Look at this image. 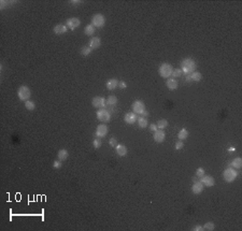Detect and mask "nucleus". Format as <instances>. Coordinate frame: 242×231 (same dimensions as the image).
<instances>
[{
	"instance_id": "1",
	"label": "nucleus",
	"mask_w": 242,
	"mask_h": 231,
	"mask_svg": "<svg viewBox=\"0 0 242 231\" xmlns=\"http://www.w3.org/2000/svg\"><path fill=\"white\" fill-rule=\"evenodd\" d=\"M196 68H197V65L191 58H185L181 61V70L185 75L193 73L196 70Z\"/></svg>"
},
{
	"instance_id": "2",
	"label": "nucleus",
	"mask_w": 242,
	"mask_h": 231,
	"mask_svg": "<svg viewBox=\"0 0 242 231\" xmlns=\"http://www.w3.org/2000/svg\"><path fill=\"white\" fill-rule=\"evenodd\" d=\"M172 71H173V68L168 62H164L158 68V73L164 79H169L172 75Z\"/></svg>"
},
{
	"instance_id": "3",
	"label": "nucleus",
	"mask_w": 242,
	"mask_h": 231,
	"mask_svg": "<svg viewBox=\"0 0 242 231\" xmlns=\"http://www.w3.org/2000/svg\"><path fill=\"white\" fill-rule=\"evenodd\" d=\"M238 176V172L234 168H227L223 172V178L227 183H232Z\"/></svg>"
},
{
	"instance_id": "4",
	"label": "nucleus",
	"mask_w": 242,
	"mask_h": 231,
	"mask_svg": "<svg viewBox=\"0 0 242 231\" xmlns=\"http://www.w3.org/2000/svg\"><path fill=\"white\" fill-rule=\"evenodd\" d=\"M30 95H31L30 88H29L28 86H25V85L21 86V87L18 88V90H17V96H18V99H20L21 101L25 102L27 101V100H29Z\"/></svg>"
},
{
	"instance_id": "5",
	"label": "nucleus",
	"mask_w": 242,
	"mask_h": 231,
	"mask_svg": "<svg viewBox=\"0 0 242 231\" xmlns=\"http://www.w3.org/2000/svg\"><path fill=\"white\" fill-rule=\"evenodd\" d=\"M96 116H97V119H98V121H100L101 123H108V121H111V114H110V112L106 109V107H101V109H99V110L97 111V114H96Z\"/></svg>"
},
{
	"instance_id": "6",
	"label": "nucleus",
	"mask_w": 242,
	"mask_h": 231,
	"mask_svg": "<svg viewBox=\"0 0 242 231\" xmlns=\"http://www.w3.org/2000/svg\"><path fill=\"white\" fill-rule=\"evenodd\" d=\"M92 25L95 28H102L106 25V17L102 14H95L92 18Z\"/></svg>"
},
{
	"instance_id": "7",
	"label": "nucleus",
	"mask_w": 242,
	"mask_h": 231,
	"mask_svg": "<svg viewBox=\"0 0 242 231\" xmlns=\"http://www.w3.org/2000/svg\"><path fill=\"white\" fill-rule=\"evenodd\" d=\"M131 107H132V112L136 113L137 115H142V113L145 111V105H144V102L141 101V100H136V101H133Z\"/></svg>"
},
{
	"instance_id": "8",
	"label": "nucleus",
	"mask_w": 242,
	"mask_h": 231,
	"mask_svg": "<svg viewBox=\"0 0 242 231\" xmlns=\"http://www.w3.org/2000/svg\"><path fill=\"white\" fill-rule=\"evenodd\" d=\"M81 25V20L76 17H71V18H68L66 20V26L68 27V29L70 30H74L76 28H78L79 26Z\"/></svg>"
},
{
	"instance_id": "9",
	"label": "nucleus",
	"mask_w": 242,
	"mask_h": 231,
	"mask_svg": "<svg viewBox=\"0 0 242 231\" xmlns=\"http://www.w3.org/2000/svg\"><path fill=\"white\" fill-rule=\"evenodd\" d=\"M92 105L94 107H98V109H101V107H106L107 105V102H106V99L103 97H94L93 100H92Z\"/></svg>"
},
{
	"instance_id": "10",
	"label": "nucleus",
	"mask_w": 242,
	"mask_h": 231,
	"mask_svg": "<svg viewBox=\"0 0 242 231\" xmlns=\"http://www.w3.org/2000/svg\"><path fill=\"white\" fill-rule=\"evenodd\" d=\"M95 135H96V137H97V138H100V139L104 138V137L108 135V127H107V125H104V124L98 125V126H97V128H96Z\"/></svg>"
},
{
	"instance_id": "11",
	"label": "nucleus",
	"mask_w": 242,
	"mask_h": 231,
	"mask_svg": "<svg viewBox=\"0 0 242 231\" xmlns=\"http://www.w3.org/2000/svg\"><path fill=\"white\" fill-rule=\"evenodd\" d=\"M153 139H154V141L156 143H163L165 141V139H166V133H165L164 130L157 129L153 135Z\"/></svg>"
},
{
	"instance_id": "12",
	"label": "nucleus",
	"mask_w": 242,
	"mask_h": 231,
	"mask_svg": "<svg viewBox=\"0 0 242 231\" xmlns=\"http://www.w3.org/2000/svg\"><path fill=\"white\" fill-rule=\"evenodd\" d=\"M137 119H138V115L133 112H128L125 114L124 116V121L126 124L128 125H133L135 123H137Z\"/></svg>"
},
{
	"instance_id": "13",
	"label": "nucleus",
	"mask_w": 242,
	"mask_h": 231,
	"mask_svg": "<svg viewBox=\"0 0 242 231\" xmlns=\"http://www.w3.org/2000/svg\"><path fill=\"white\" fill-rule=\"evenodd\" d=\"M200 182L203 184V186H207V187H212L214 186L215 184V180H214L213 176L211 175H203L202 178H200Z\"/></svg>"
},
{
	"instance_id": "14",
	"label": "nucleus",
	"mask_w": 242,
	"mask_h": 231,
	"mask_svg": "<svg viewBox=\"0 0 242 231\" xmlns=\"http://www.w3.org/2000/svg\"><path fill=\"white\" fill-rule=\"evenodd\" d=\"M203 184L200 182V181H196L194 182L193 186H191V192L194 194H200L203 192Z\"/></svg>"
},
{
	"instance_id": "15",
	"label": "nucleus",
	"mask_w": 242,
	"mask_h": 231,
	"mask_svg": "<svg viewBox=\"0 0 242 231\" xmlns=\"http://www.w3.org/2000/svg\"><path fill=\"white\" fill-rule=\"evenodd\" d=\"M100 45H101V39H100L99 37H94L89 40V44H88V46H89L92 50L99 48H100Z\"/></svg>"
},
{
	"instance_id": "16",
	"label": "nucleus",
	"mask_w": 242,
	"mask_h": 231,
	"mask_svg": "<svg viewBox=\"0 0 242 231\" xmlns=\"http://www.w3.org/2000/svg\"><path fill=\"white\" fill-rule=\"evenodd\" d=\"M115 151H116V154H117L120 157H125L128 153V149L127 147L125 146L124 144H117L115 146Z\"/></svg>"
},
{
	"instance_id": "17",
	"label": "nucleus",
	"mask_w": 242,
	"mask_h": 231,
	"mask_svg": "<svg viewBox=\"0 0 242 231\" xmlns=\"http://www.w3.org/2000/svg\"><path fill=\"white\" fill-rule=\"evenodd\" d=\"M53 31L55 34H64L68 31V27L66 25H62V24H58L53 28Z\"/></svg>"
},
{
	"instance_id": "18",
	"label": "nucleus",
	"mask_w": 242,
	"mask_h": 231,
	"mask_svg": "<svg viewBox=\"0 0 242 231\" xmlns=\"http://www.w3.org/2000/svg\"><path fill=\"white\" fill-rule=\"evenodd\" d=\"M118 82H120V81H118V80H116V79L108 80L107 83H106V87H107L109 90H114L118 86Z\"/></svg>"
},
{
	"instance_id": "19",
	"label": "nucleus",
	"mask_w": 242,
	"mask_h": 231,
	"mask_svg": "<svg viewBox=\"0 0 242 231\" xmlns=\"http://www.w3.org/2000/svg\"><path fill=\"white\" fill-rule=\"evenodd\" d=\"M166 86L168 87V89L170 90H175L177 88V86H179V83H177V81L175 79H168L166 82Z\"/></svg>"
},
{
	"instance_id": "20",
	"label": "nucleus",
	"mask_w": 242,
	"mask_h": 231,
	"mask_svg": "<svg viewBox=\"0 0 242 231\" xmlns=\"http://www.w3.org/2000/svg\"><path fill=\"white\" fill-rule=\"evenodd\" d=\"M57 157H58L59 160L62 161H65L68 159V157H69V153H68L67 149L65 148H62L58 151V154H57Z\"/></svg>"
},
{
	"instance_id": "21",
	"label": "nucleus",
	"mask_w": 242,
	"mask_h": 231,
	"mask_svg": "<svg viewBox=\"0 0 242 231\" xmlns=\"http://www.w3.org/2000/svg\"><path fill=\"white\" fill-rule=\"evenodd\" d=\"M188 135H189L188 130L185 129V128H182V129L179 131V133H177V138H179V140H181V141H184V140H186V139L188 138Z\"/></svg>"
},
{
	"instance_id": "22",
	"label": "nucleus",
	"mask_w": 242,
	"mask_h": 231,
	"mask_svg": "<svg viewBox=\"0 0 242 231\" xmlns=\"http://www.w3.org/2000/svg\"><path fill=\"white\" fill-rule=\"evenodd\" d=\"M137 123H138V125H139V127H140V128H147V127L149 126L147 118V117H143V116H138Z\"/></svg>"
},
{
	"instance_id": "23",
	"label": "nucleus",
	"mask_w": 242,
	"mask_h": 231,
	"mask_svg": "<svg viewBox=\"0 0 242 231\" xmlns=\"http://www.w3.org/2000/svg\"><path fill=\"white\" fill-rule=\"evenodd\" d=\"M95 31H96V28L92 24H88V25L85 26L84 34H86V36H93V34H95Z\"/></svg>"
},
{
	"instance_id": "24",
	"label": "nucleus",
	"mask_w": 242,
	"mask_h": 231,
	"mask_svg": "<svg viewBox=\"0 0 242 231\" xmlns=\"http://www.w3.org/2000/svg\"><path fill=\"white\" fill-rule=\"evenodd\" d=\"M189 75H191V79L193 82H199L200 80L202 79V75H201V73H200L199 71H194V72L191 73Z\"/></svg>"
},
{
	"instance_id": "25",
	"label": "nucleus",
	"mask_w": 242,
	"mask_h": 231,
	"mask_svg": "<svg viewBox=\"0 0 242 231\" xmlns=\"http://www.w3.org/2000/svg\"><path fill=\"white\" fill-rule=\"evenodd\" d=\"M231 166L234 169H241L242 167V159L240 157H237L234 159V161L231 162Z\"/></svg>"
},
{
	"instance_id": "26",
	"label": "nucleus",
	"mask_w": 242,
	"mask_h": 231,
	"mask_svg": "<svg viewBox=\"0 0 242 231\" xmlns=\"http://www.w3.org/2000/svg\"><path fill=\"white\" fill-rule=\"evenodd\" d=\"M106 102H107L108 105L113 107V105H115L116 103H117V98H116L115 96H109L106 99Z\"/></svg>"
},
{
	"instance_id": "27",
	"label": "nucleus",
	"mask_w": 242,
	"mask_h": 231,
	"mask_svg": "<svg viewBox=\"0 0 242 231\" xmlns=\"http://www.w3.org/2000/svg\"><path fill=\"white\" fill-rule=\"evenodd\" d=\"M156 126H157L158 129H165L167 126H168V121L167 119H159V121H157V124H156Z\"/></svg>"
},
{
	"instance_id": "28",
	"label": "nucleus",
	"mask_w": 242,
	"mask_h": 231,
	"mask_svg": "<svg viewBox=\"0 0 242 231\" xmlns=\"http://www.w3.org/2000/svg\"><path fill=\"white\" fill-rule=\"evenodd\" d=\"M25 107L28 111H34L36 109V103L32 100H27L25 101Z\"/></svg>"
},
{
	"instance_id": "29",
	"label": "nucleus",
	"mask_w": 242,
	"mask_h": 231,
	"mask_svg": "<svg viewBox=\"0 0 242 231\" xmlns=\"http://www.w3.org/2000/svg\"><path fill=\"white\" fill-rule=\"evenodd\" d=\"M92 48H89V46H86V45H84V46H82V48H81V54L83 55V56H88L90 53H92Z\"/></svg>"
},
{
	"instance_id": "30",
	"label": "nucleus",
	"mask_w": 242,
	"mask_h": 231,
	"mask_svg": "<svg viewBox=\"0 0 242 231\" xmlns=\"http://www.w3.org/2000/svg\"><path fill=\"white\" fill-rule=\"evenodd\" d=\"M214 228H215V225H214V223H211V221L205 224V226H203V230L207 231H213Z\"/></svg>"
},
{
	"instance_id": "31",
	"label": "nucleus",
	"mask_w": 242,
	"mask_h": 231,
	"mask_svg": "<svg viewBox=\"0 0 242 231\" xmlns=\"http://www.w3.org/2000/svg\"><path fill=\"white\" fill-rule=\"evenodd\" d=\"M93 145H94V147H95V148H100V147H101V145H102L101 139H100V138L95 139V140L93 141Z\"/></svg>"
},
{
	"instance_id": "32",
	"label": "nucleus",
	"mask_w": 242,
	"mask_h": 231,
	"mask_svg": "<svg viewBox=\"0 0 242 231\" xmlns=\"http://www.w3.org/2000/svg\"><path fill=\"white\" fill-rule=\"evenodd\" d=\"M62 167V161L59 160V159H56V160L53 161V168L54 169H60Z\"/></svg>"
},
{
	"instance_id": "33",
	"label": "nucleus",
	"mask_w": 242,
	"mask_h": 231,
	"mask_svg": "<svg viewBox=\"0 0 242 231\" xmlns=\"http://www.w3.org/2000/svg\"><path fill=\"white\" fill-rule=\"evenodd\" d=\"M205 174V171L203 168H198V169L196 170V176H197L198 178H202Z\"/></svg>"
},
{
	"instance_id": "34",
	"label": "nucleus",
	"mask_w": 242,
	"mask_h": 231,
	"mask_svg": "<svg viewBox=\"0 0 242 231\" xmlns=\"http://www.w3.org/2000/svg\"><path fill=\"white\" fill-rule=\"evenodd\" d=\"M182 74H183V72H182L181 69H175V70L172 71V76H173V79H175V77H179V76H181Z\"/></svg>"
},
{
	"instance_id": "35",
	"label": "nucleus",
	"mask_w": 242,
	"mask_h": 231,
	"mask_svg": "<svg viewBox=\"0 0 242 231\" xmlns=\"http://www.w3.org/2000/svg\"><path fill=\"white\" fill-rule=\"evenodd\" d=\"M183 147H184V143L181 141V140H179V141L175 143V149H177V151H179V149H182Z\"/></svg>"
},
{
	"instance_id": "36",
	"label": "nucleus",
	"mask_w": 242,
	"mask_h": 231,
	"mask_svg": "<svg viewBox=\"0 0 242 231\" xmlns=\"http://www.w3.org/2000/svg\"><path fill=\"white\" fill-rule=\"evenodd\" d=\"M109 144H110V146L115 147L116 145H117V140H116L115 138H111L110 140H109Z\"/></svg>"
},
{
	"instance_id": "37",
	"label": "nucleus",
	"mask_w": 242,
	"mask_h": 231,
	"mask_svg": "<svg viewBox=\"0 0 242 231\" xmlns=\"http://www.w3.org/2000/svg\"><path fill=\"white\" fill-rule=\"evenodd\" d=\"M118 86H120V88H121V89H126V88H127V84L124 82V81L118 82Z\"/></svg>"
},
{
	"instance_id": "38",
	"label": "nucleus",
	"mask_w": 242,
	"mask_h": 231,
	"mask_svg": "<svg viewBox=\"0 0 242 231\" xmlns=\"http://www.w3.org/2000/svg\"><path fill=\"white\" fill-rule=\"evenodd\" d=\"M157 129H158V128H157V126H156V124H151V125H150V130H151V131L155 132Z\"/></svg>"
},
{
	"instance_id": "39",
	"label": "nucleus",
	"mask_w": 242,
	"mask_h": 231,
	"mask_svg": "<svg viewBox=\"0 0 242 231\" xmlns=\"http://www.w3.org/2000/svg\"><path fill=\"white\" fill-rule=\"evenodd\" d=\"M193 230L194 231H202L203 230V227H201V226H195L194 228H193Z\"/></svg>"
},
{
	"instance_id": "40",
	"label": "nucleus",
	"mask_w": 242,
	"mask_h": 231,
	"mask_svg": "<svg viewBox=\"0 0 242 231\" xmlns=\"http://www.w3.org/2000/svg\"><path fill=\"white\" fill-rule=\"evenodd\" d=\"M69 3L76 6V4H80V3H82V1H79V0H71V1H69Z\"/></svg>"
},
{
	"instance_id": "41",
	"label": "nucleus",
	"mask_w": 242,
	"mask_h": 231,
	"mask_svg": "<svg viewBox=\"0 0 242 231\" xmlns=\"http://www.w3.org/2000/svg\"><path fill=\"white\" fill-rule=\"evenodd\" d=\"M185 81L187 83H191V82H193V81H191V75H189V74H187V75H186V77H185Z\"/></svg>"
},
{
	"instance_id": "42",
	"label": "nucleus",
	"mask_w": 242,
	"mask_h": 231,
	"mask_svg": "<svg viewBox=\"0 0 242 231\" xmlns=\"http://www.w3.org/2000/svg\"><path fill=\"white\" fill-rule=\"evenodd\" d=\"M141 116H143V117H147V116H149V111L145 110L143 113H142V115H141Z\"/></svg>"
},
{
	"instance_id": "43",
	"label": "nucleus",
	"mask_w": 242,
	"mask_h": 231,
	"mask_svg": "<svg viewBox=\"0 0 242 231\" xmlns=\"http://www.w3.org/2000/svg\"><path fill=\"white\" fill-rule=\"evenodd\" d=\"M234 152H236V148H235V147H229V148H228V153H234Z\"/></svg>"
}]
</instances>
